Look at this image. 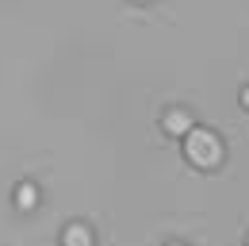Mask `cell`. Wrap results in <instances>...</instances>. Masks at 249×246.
<instances>
[{"label": "cell", "mask_w": 249, "mask_h": 246, "mask_svg": "<svg viewBox=\"0 0 249 246\" xmlns=\"http://www.w3.org/2000/svg\"><path fill=\"white\" fill-rule=\"evenodd\" d=\"M188 162L199 165V169H215L222 162V143H218L215 131H188Z\"/></svg>", "instance_id": "obj_1"}, {"label": "cell", "mask_w": 249, "mask_h": 246, "mask_svg": "<svg viewBox=\"0 0 249 246\" xmlns=\"http://www.w3.org/2000/svg\"><path fill=\"white\" fill-rule=\"evenodd\" d=\"M35 200H38L35 184H19V192H16V204H19V208H35Z\"/></svg>", "instance_id": "obj_4"}, {"label": "cell", "mask_w": 249, "mask_h": 246, "mask_svg": "<svg viewBox=\"0 0 249 246\" xmlns=\"http://www.w3.org/2000/svg\"><path fill=\"white\" fill-rule=\"evenodd\" d=\"M242 100H246V104H249V89H246V92H242Z\"/></svg>", "instance_id": "obj_5"}, {"label": "cell", "mask_w": 249, "mask_h": 246, "mask_svg": "<svg viewBox=\"0 0 249 246\" xmlns=\"http://www.w3.org/2000/svg\"><path fill=\"white\" fill-rule=\"evenodd\" d=\"M62 246H92V235H89V227H69L65 231Z\"/></svg>", "instance_id": "obj_3"}, {"label": "cell", "mask_w": 249, "mask_h": 246, "mask_svg": "<svg viewBox=\"0 0 249 246\" xmlns=\"http://www.w3.org/2000/svg\"><path fill=\"white\" fill-rule=\"evenodd\" d=\"M169 246H180V243H169Z\"/></svg>", "instance_id": "obj_6"}, {"label": "cell", "mask_w": 249, "mask_h": 246, "mask_svg": "<svg viewBox=\"0 0 249 246\" xmlns=\"http://www.w3.org/2000/svg\"><path fill=\"white\" fill-rule=\"evenodd\" d=\"M165 131H169V135H188V131H192V116H188V112H169V116H165Z\"/></svg>", "instance_id": "obj_2"}]
</instances>
